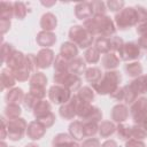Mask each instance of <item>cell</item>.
I'll list each match as a JSON object with an SVG mask.
<instances>
[{
    "label": "cell",
    "mask_w": 147,
    "mask_h": 147,
    "mask_svg": "<svg viewBox=\"0 0 147 147\" xmlns=\"http://www.w3.org/2000/svg\"><path fill=\"white\" fill-rule=\"evenodd\" d=\"M84 28L92 36L106 37L115 33V25L107 15H94L84 22Z\"/></svg>",
    "instance_id": "cell-1"
},
{
    "label": "cell",
    "mask_w": 147,
    "mask_h": 147,
    "mask_svg": "<svg viewBox=\"0 0 147 147\" xmlns=\"http://www.w3.org/2000/svg\"><path fill=\"white\" fill-rule=\"evenodd\" d=\"M121 79L122 77L118 71H108L105 72V75L98 84L92 86L99 94H111L118 88V83L121 82Z\"/></svg>",
    "instance_id": "cell-2"
},
{
    "label": "cell",
    "mask_w": 147,
    "mask_h": 147,
    "mask_svg": "<svg viewBox=\"0 0 147 147\" xmlns=\"http://www.w3.org/2000/svg\"><path fill=\"white\" fill-rule=\"evenodd\" d=\"M115 22L121 30L129 29L130 26L139 23V17H138V11L133 7L129 8H123L118 14L115 16Z\"/></svg>",
    "instance_id": "cell-3"
},
{
    "label": "cell",
    "mask_w": 147,
    "mask_h": 147,
    "mask_svg": "<svg viewBox=\"0 0 147 147\" xmlns=\"http://www.w3.org/2000/svg\"><path fill=\"white\" fill-rule=\"evenodd\" d=\"M69 37L72 40V42L77 44L82 48H86V47L91 46V44L93 41V36L85 28H83L80 25L71 26V29L69 31Z\"/></svg>",
    "instance_id": "cell-4"
},
{
    "label": "cell",
    "mask_w": 147,
    "mask_h": 147,
    "mask_svg": "<svg viewBox=\"0 0 147 147\" xmlns=\"http://www.w3.org/2000/svg\"><path fill=\"white\" fill-rule=\"evenodd\" d=\"M26 127V122L23 118H14V119H8L7 122V131H8V138L13 141L21 140L24 131Z\"/></svg>",
    "instance_id": "cell-5"
},
{
    "label": "cell",
    "mask_w": 147,
    "mask_h": 147,
    "mask_svg": "<svg viewBox=\"0 0 147 147\" xmlns=\"http://www.w3.org/2000/svg\"><path fill=\"white\" fill-rule=\"evenodd\" d=\"M131 114L133 117V121L141 125L144 121L147 118V98L142 96L137 99L131 107Z\"/></svg>",
    "instance_id": "cell-6"
},
{
    "label": "cell",
    "mask_w": 147,
    "mask_h": 147,
    "mask_svg": "<svg viewBox=\"0 0 147 147\" xmlns=\"http://www.w3.org/2000/svg\"><path fill=\"white\" fill-rule=\"evenodd\" d=\"M119 52V57L123 61H131V60H137L140 57V51H139V45L137 42H126L123 44L121 47Z\"/></svg>",
    "instance_id": "cell-7"
},
{
    "label": "cell",
    "mask_w": 147,
    "mask_h": 147,
    "mask_svg": "<svg viewBox=\"0 0 147 147\" xmlns=\"http://www.w3.org/2000/svg\"><path fill=\"white\" fill-rule=\"evenodd\" d=\"M49 99L59 105V103H65L70 99V91L61 85H54L49 90Z\"/></svg>",
    "instance_id": "cell-8"
},
{
    "label": "cell",
    "mask_w": 147,
    "mask_h": 147,
    "mask_svg": "<svg viewBox=\"0 0 147 147\" xmlns=\"http://www.w3.org/2000/svg\"><path fill=\"white\" fill-rule=\"evenodd\" d=\"M25 57L23 55V53L21 52H17V51H14L13 54L8 57V60L6 61L7 63V67L13 70V71H16V70H21L23 68H25Z\"/></svg>",
    "instance_id": "cell-9"
},
{
    "label": "cell",
    "mask_w": 147,
    "mask_h": 147,
    "mask_svg": "<svg viewBox=\"0 0 147 147\" xmlns=\"http://www.w3.org/2000/svg\"><path fill=\"white\" fill-rule=\"evenodd\" d=\"M36 60H37V65L38 68H48L52 62L54 61V53L51 51V49H47V48H44L41 51H39L38 55L36 56Z\"/></svg>",
    "instance_id": "cell-10"
},
{
    "label": "cell",
    "mask_w": 147,
    "mask_h": 147,
    "mask_svg": "<svg viewBox=\"0 0 147 147\" xmlns=\"http://www.w3.org/2000/svg\"><path fill=\"white\" fill-rule=\"evenodd\" d=\"M46 132V127L39 123L38 121H34V122H31L29 125H28V129H26V134L30 139L32 140H38L40 139Z\"/></svg>",
    "instance_id": "cell-11"
},
{
    "label": "cell",
    "mask_w": 147,
    "mask_h": 147,
    "mask_svg": "<svg viewBox=\"0 0 147 147\" xmlns=\"http://www.w3.org/2000/svg\"><path fill=\"white\" fill-rule=\"evenodd\" d=\"M75 14L79 20H88L92 17L93 9H92V5L91 2H79L76 5L75 7Z\"/></svg>",
    "instance_id": "cell-12"
},
{
    "label": "cell",
    "mask_w": 147,
    "mask_h": 147,
    "mask_svg": "<svg viewBox=\"0 0 147 147\" xmlns=\"http://www.w3.org/2000/svg\"><path fill=\"white\" fill-rule=\"evenodd\" d=\"M56 41V36L51 31H41L37 36V42L42 47H51Z\"/></svg>",
    "instance_id": "cell-13"
},
{
    "label": "cell",
    "mask_w": 147,
    "mask_h": 147,
    "mask_svg": "<svg viewBox=\"0 0 147 147\" xmlns=\"http://www.w3.org/2000/svg\"><path fill=\"white\" fill-rule=\"evenodd\" d=\"M15 82H16V78L14 76V72L9 68L2 69V71H1V88H2V91L14 86Z\"/></svg>",
    "instance_id": "cell-14"
},
{
    "label": "cell",
    "mask_w": 147,
    "mask_h": 147,
    "mask_svg": "<svg viewBox=\"0 0 147 147\" xmlns=\"http://www.w3.org/2000/svg\"><path fill=\"white\" fill-rule=\"evenodd\" d=\"M24 93L21 88L16 87L7 92L6 94V101L8 105H18L20 102H23L24 100Z\"/></svg>",
    "instance_id": "cell-15"
},
{
    "label": "cell",
    "mask_w": 147,
    "mask_h": 147,
    "mask_svg": "<svg viewBox=\"0 0 147 147\" xmlns=\"http://www.w3.org/2000/svg\"><path fill=\"white\" fill-rule=\"evenodd\" d=\"M53 145H54V147H79L71 139V137H69L68 134H64V133H60L56 137H54Z\"/></svg>",
    "instance_id": "cell-16"
},
{
    "label": "cell",
    "mask_w": 147,
    "mask_h": 147,
    "mask_svg": "<svg viewBox=\"0 0 147 147\" xmlns=\"http://www.w3.org/2000/svg\"><path fill=\"white\" fill-rule=\"evenodd\" d=\"M129 116V110L125 105H117L111 110V117L115 122H124Z\"/></svg>",
    "instance_id": "cell-17"
},
{
    "label": "cell",
    "mask_w": 147,
    "mask_h": 147,
    "mask_svg": "<svg viewBox=\"0 0 147 147\" xmlns=\"http://www.w3.org/2000/svg\"><path fill=\"white\" fill-rule=\"evenodd\" d=\"M56 17L55 15H53L52 13H46L42 15L41 20H40V26L44 29V31H51L55 29L56 26Z\"/></svg>",
    "instance_id": "cell-18"
},
{
    "label": "cell",
    "mask_w": 147,
    "mask_h": 147,
    "mask_svg": "<svg viewBox=\"0 0 147 147\" xmlns=\"http://www.w3.org/2000/svg\"><path fill=\"white\" fill-rule=\"evenodd\" d=\"M130 87L132 88V91L138 95V94H142L147 92V79L146 76H140L137 79H134L131 84H129Z\"/></svg>",
    "instance_id": "cell-19"
},
{
    "label": "cell",
    "mask_w": 147,
    "mask_h": 147,
    "mask_svg": "<svg viewBox=\"0 0 147 147\" xmlns=\"http://www.w3.org/2000/svg\"><path fill=\"white\" fill-rule=\"evenodd\" d=\"M77 53H78V49H77V47L75 46L74 42H69L68 41V42L62 44V46H61V55L64 59H67L68 61L74 59L77 55Z\"/></svg>",
    "instance_id": "cell-20"
},
{
    "label": "cell",
    "mask_w": 147,
    "mask_h": 147,
    "mask_svg": "<svg viewBox=\"0 0 147 147\" xmlns=\"http://www.w3.org/2000/svg\"><path fill=\"white\" fill-rule=\"evenodd\" d=\"M85 69H86L85 62H84V60L80 59V57H77V59L72 60V61H70V63H69V72L76 75V76H78V75H80V74H83V72H85V71H86Z\"/></svg>",
    "instance_id": "cell-21"
},
{
    "label": "cell",
    "mask_w": 147,
    "mask_h": 147,
    "mask_svg": "<svg viewBox=\"0 0 147 147\" xmlns=\"http://www.w3.org/2000/svg\"><path fill=\"white\" fill-rule=\"evenodd\" d=\"M60 115L65 119H71L77 115L76 106L72 100H70L68 103H65L64 106H62L60 108Z\"/></svg>",
    "instance_id": "cell-22"
},
{
    "label": "cell",
    "mask_w": 147,
    "mask_h": 147,
    "mask_svg": "<svg viewBox=\"0 0 147 147\" xmlns=\"http://www.w3.org/2000/svg\"><path fill=\"white\" fill-rule=\"evenodd\" d=\"M102 76H103V75H102L101 70H100L99 68H95V67L88 68V69H86V71H85V77H86L87 82H90L92 85L98 84V83L101 80Z\"/></svg>",
    "instance_id": "cell-23"
},
{
    "label": "cell",
    "mask_w": 147,
    "mask_h": 147,
    "mask_svg": "<svg viewBox=\"0 0 147 147\" xmlns=\"http://www.w3.org/2000/svg\"><path fill=\"white\" fill-rule=\"evenodd\" d=\"M102 62V65L106 68V69H114L118 65L119 63V57L114 54V53H107L105 54V56L102 57L101 60Z\"/></svg>",
    "instance_id": "cell-24"
},
{
    "label": "cell",
    "mask_w": 147,
    "mask_h": 147,
    "mask_svg": "<svg viewBox=\"0 0 147 147\" xmlns=\"http://www.w3.org/2000/svg\"><path fill=\"white\" fill-rule=\"evenodd\" d=\"M69 130H70L71 137H74V138L77 139V140H82V139L85 137V133H84V125H83V123H80L79 121H76V122L71 123L70 126H69Z\"/></svg>",
    "instance_id": "cell-25"
},
{
    "label": "cell",
    "mask_w": 147,
    "mask_h": 147,
    "mask_svg": "<svg viewBox=\"0 0 147 147\" xmlns=\"http://www.w3.org/2000/svg\"><path fill=\"white\" fill-rule=\"evenodd\" d=\"M13 16H14V3L2 1L1 2V11H0L1 20H8V21H10V18Z\"/></svg>",
    "instance_id": "cell-26"
},
{
    "label": "cell",
    "mask_w": 147,
    "mask_h": 147,
    "mask_svg": "<svg viewBox=\"0 0 147 147\" xmlns=\"http://www.w3.org/2000/svg\"><path fill=\"white\" fill-rule=\"evenodd\" d=\"M51 113V105L48 101H45V100H41L38 102V105L34 107L33 109V114L34 116L38 118V117H41L46 114Z\"/></svg>",
    "instance_id": "cell-27"
},
{
    "label": "cell",
    "mask_w": 147,
    "mask_h": 147,
    "mask_svg": "<svg viewBox=\"0 0 147 147\" xmlns=\"http://www.w3.org/2000/svg\"><path fill=\"white\" fill-rule=\"evenodd\" d=\"M95 47L102 52V53H110L111 51V45H110V38L106 37H99L95 41Z\"/></svg>",
    "instance_id": "cell-28"
},
{
    "label": "cell",
    "mask_w": 147,
    "mask_h": 147,
    "mask_svg": "<svg viewBox=\"0 0 147 147\" xmlns=\"http://www.w3.org/2000/svg\"><path fill=\"white\" fill-rule=\"evenodd\" d=\"M125 71L130 77H138L142 72V67L139 62H132L127 63L125 65Z\"/></svg>",
    "instance_id": "cell-29"
},
{
    "label": "cell",
    "mask_w": 147,
    "mask_h": 147,
    "mask_svg": "<svg viewBox=\"0 0 147 147\" xmlns=\"http://www.w3.org/2000/svg\"><path fill=\"white\" fill-rule=\"evenodd\" d=\"M115 129H116V127H115V125H114L111 122L106 121V122H102V123L100 124V126H99V132H100V136H101V137L107 138V137H109L110 134L114 133Z\"/></svg>",
    "instance_id": "cell-30"
},
{
    "label": "cell",
    "mask_w": 147,
    "mask_h": 147,
    "mask_svg": "<svg viewBox=\"0 0 147 147\" xmlns=\"http://www.w3.org/2000/svg\"><path fill=\"white\" fill-rule=\"evenodd\" d=\"M85 61L88 63H95L99 61L100 59V51L94 46V47H90L86 53H85Z\"/></svg>",
    "instance_id": "cell-31"
},
{
    "label": "cell",
    "mask_w": 147,
    "mask_h": 147,
    "mask_svg": "<svg viewBox=\"0 0 147 147\" xmlns=\"http://www.w3.org/2000/svg\"><path fill=\"white\" fill-rule=\"evenodd\" d=\"M14 3V17L17 20H23L28 13V9L23 2H13Z\"/></svg>",
    "instance_id": "cell-32"
},
{
    "label": "cell",
    "mask_w": 147,
    "mask_h": 147,
    "mask_svg": "<svg viewBox=\"0 0 147 147\" xmlns=\"http://www.w3.org/2000/svg\"><path fill=\"white\" fill-rule=\"evenodd\" d=\"M21 113H22V110L18 105H7V107H6V116L8 117V119L18 118Z\"/></svg>",
    "instance_id": "cell-33"
},
{
    "label": "cell",
    "mask_w": 147,
    "mask_h": 147,
    "mask_svg": "<svg viewBox=\"0 0 147 147\" xmlns=\"http://www.w3.org/2000/svg\"><path fill=\"white\" fill-rule=\"evenodd\" d=\"M77 95L80 98V100H83V101H85V102H87V103H90V102L94 99V93H93L92 88H90V87H87V86L80 88V91H79V93H78Z\"/></svg>",
    "instance_id": "cell-34"
},
{
    "label": "cell",
    "mask_w": 147,
    "mask_h": 147,
    "mask_svg": "<svg viewBox=\"0 0 147 147\" xmlns=\"http://www.w3.org/2000/svg\"><path fill=\"white\" fill-rule=\"evenodd\" d=\"M47 83V78L45 77V75L42 72H36L32 75L31 79H30V85H37V86H44Z\"/></svg>",
    "instance_id": "cell-35"
},
{
    "label": "cell",
    "mask_w": 147,
    "mask_h": 147,
    "mask_svg": "<svg viewBox=\"0 0 147 147\" xmlns=\"http://www.w3.org/2000/svg\"><path fill=\"white\" fill-rule=\"evenodd\" d=\"M147 136V132L146 130L144 129L142 125H134L131 127V137H133L134 139H144L145 137Z\"/></svg>",
    "instance_id": "cell-36"
},
{
    "label": "cell",
    "mask_w": 147,
    "mask_h": 147,
    "mask_svg": "<svg viewBox=\"0 0 147 147\" xmlns=\"http://www.w3.org/2000/svg\"><path fill=\"white\" fill-rule=\"evenodd\" d=\"M39 101H40V100H39L37 96H34V95H32L31 93H29V94H26V95L24 96L23 103H24V106H25L26 109H34V107L38 105Z\"/></svg>",
    "instance_id": "cell-37"
},
{
    "label": "cell",
    "mask_w": 147,
    "mask_h": 147,
    "mask_svg": "<svg viewBox=\"0 0 147 147\" xmlns=\"http://www.w3.org/2000/svg\"><path fill=\"white\" fill-rule=\"evenodd\" d=\"M84 125V133H85V137H91V136H94L96 132H98V125H96V122H85L83 123Z\"/></svg>",
    "instance_id": "cell-38"
},
{
    "label": "cell",
    "mask_w": 147,
    "mask_h": 147,
    "mask_svg": "<svg viewBox=\"0 0 147 147\" xmlns=\"http://www.w3.org/2000/svg\"><path fill=\"white\" fill-rule=\"evenodd\" d=\"M117 133L121 139H129L131 137V127L121 123L117 127Z\"/></svg>",
    "instance_id": "cell-39"
},
{
    "label": "cell",
    "mask_w": 147,
    "mask_h": 147,
    "mask_svg": "<svg viewBox=\"0 0 147 147\" xmlns=\"http://www.w3.org/2000/svg\"><path fill=\"white\" fill-rule=\"evenodd\" d=\"M92 5V9H93V13L94 15H105L107 8H106V5L101 1H93L91 2Z\"/></svg>",
    "instance_id": "cell-40"
},
{
    "label": "cell",
    "mask_w": 147,
    "mask_h": 147,
    "mask_svg": "<svg viewBox=\"0 0 147 147\" xmlns=\"http://www.w3.org/2000/svg\"><path fill=\"white\" fill-rule=\"evenodd\" d=\"M30 93L34 96H37L38 99L44 98L46 94L45 87L44 86H37V85H30Z\"/></svg>",
    "instance_id": "cell-41"
},
{
    "label": "cell",
    "mask_w": 147,
    "mask_h": 147,
    "mask_svg": "<svg viewBox=\"0 0 147 147\" xmlns=\"http://www.w3.org/2000/svg\"><path fill=\"white\" fill-rule=\"evenodd\" d=\"M15 49L13 48V46L10 44H2L1 47V53H2V62H6L8 60V57L13 54Z\"/></svg>",
    "instance_id": "cell-42"
},
{
    "label": "cell",
    "mask_w": 147,
    "mask_h": 147,
    "mask_svg": "<svg viewBox=\"0 0 147 147\" xmlns=\"http://www.w3.org/2000/svg\"><path fill=\"white\" fill-rule=\"evenodd\" d=\"M13 71V70H11ZM14 72V76H15V78H16V80H18V82H24V80H28V78L30 77V72L25 69V68H23V69H21V70H16V71H13Z\"/></svg>",
    "instance_id": "cell-43"
},
{
    "label": "cell",
    "mask_w": 147,
    "mask_h": 147,
    "mask_svg": "<svg viewBox=\"0 0 147 147\" xmlns=\"http://www.w3.org/2000/svg\"><path fill=\"white\" fill-rule=\"evenodd\" d=\"M107 6L109 7V9L111 11H121L122 10V7L124 6V2L123 1H109L107 2Z\"/></svg>",
    "instance_id": "cell-44"
},
{
    "label": "cell",
    "mask_w": 147,
    "mask_h": 147,
    "mask_svg": "<svg viewBox=\"0 0 147 147\" xmlns=\"http://www.w3.org/2000/svg\"><path fill=\"white\" fill-rule=\"evenodd\" d=\"M82 147H100V142L95 138H90V139L84 141Z\"/></svg>",
    "instance_id": "cell-45"
},
{
    "label": "cell",
    "mask_w": 147,
    "mask_h": 147,
    "mask_svg": "<svg viewBox=\"0 0 147 147\" xmlns=\"http://www.w3.org/2000/svg\"><path fill=\"white\" fill-rule=\"evenodd\" d=\"M137 32L140 34L141 38H147V22L139 24L137 28Z\"/></svg>",
    "instance_id": "cell-46"
},
{
    "label": "cell",
    "mask_w": 147,
    "mask_h": 147,
    "mask_svg": "<svg viewBox=\"0 0 147 147\" xmlns=\"http://www.w3.org/2000/svg\"><path fill=\"white\" fill-rule=\"evenodd\" d=\"M126 147H146L145 144L138 139H131L126 142Z\"/></svg>",
    "instance_id": "cell-47"
},
{
    "label": "cell",
    "mask_w": 147,
    "mask_h": 147,
    "mask_svg": "<svg viewBox=\"0 0 147 147\" xmlns=\"http://www.w3.org/2000/svg\"><path fill=\"white\" fill-rule=\"evenodd\" d=\"M0 24H1V32L3 34V33H6L9 30V28H10V21H8V20H1Z\"/></svg>",
    "instance_id": "cell-48"
},
{
    "label": "cell",
    "mask_w": 147,
    "mask_h": 147,
    "mask_svg": "<svg viewBox=\"0 0 147 147\" xmlns=\"http://www.w3.org/2000/svg\"><path fill=\"white\" fill-rule=\"evenodd\" d=\"M137 44H138L140 47H142V48L147 49V38H141V37H140Z\"/></svg>",
    "instance_id": "cell-49"
},
{
    "label": "cell",
    "mask_w": 147,
    "mask_h": 147,
    "mask_svg": "<svg viewBox=\"0 0 147 147\" xmlns=\"http://www.w3.org/2000/svg\"><path fill=\"white\" fill-rule=\"evenodd\" d=\"M101 147H117V144L115 140H107L106 142H103Z\"/></svg>",
    "instance_id": "cell-50"
},
{
    "label": "cell",
    "mask_w": 147,
    "mask_h": 147,
    "mask_svg": "<svg viewBox=\"0 0 147 147\" xmlns=\"http://www.w3.org/2000/svg\"><path fill=\"white\" fill-rule=\"evenodd\" d=\"M141 125L144 126V129H145V130H146V132H147V118H146V119L144 121V123H142Z\"/></svg>",
    "instance_id": "cell-51"
},
{
    "label": "cell",
    "mask_w": 147,
    "mask_h": 147,
    "mask_svg": "<svg viewBox=\"0 0 147 147\" xmlns=\"http://www.w3.org/2000/svg\"><path fill=\"white\" fill-rule=\"evenodd\" d=\"M25 147H38L37 145H33V144H29V145H26Z\"/></svg>",
    "instance_id": "cell-52"
},
{
    "label": "cell",
    "mask_w": 147,
    "mask_h": 147,
    "mask_svg": "<svg viewBox=\"0 0 147 147\" xmlns=\"http://www.w3.org/2000/svg\"><path fill=\"white\" fill-rule=\"evenodd\" d=\"M146 79H147V75H146Z\"/></svg>",
    "instance_id": "cell-53"
}]
</instances>
